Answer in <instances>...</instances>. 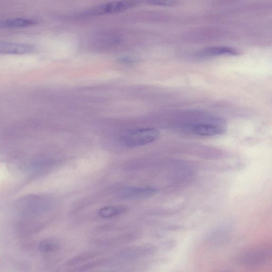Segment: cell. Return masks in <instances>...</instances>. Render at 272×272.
I'll list each match as a JSON object with an SVG mask.
<instances>
[{
	"mask_svg": "<svg viewBox=\"0 0 272 272\" xmlns=\"http://www.w3.org/2000/svg\"><path fill=\"white\" fill-rule=\"evenodd\" d=\"M160 135V132L155 129H138L124 135L121 138V142L126 147L134 148L154 142Z\"/></svg>",
	"mask_w": 272,
	"mask_h": 272,
	"instance_id": "obj_1",
	"label": "cell"
},
{
	"mask_svg": "<svg viewBox=\"0 0 272 272\" xmlns=\"http://www.w3.org/2000/svg\"><path fill=\"white\" fill-rule=\"evenodd\" d=\"M139 3V0H121L99 6L90 10L88 14L91 15L118 14L135 7Z\"/></svg>",
	"mask_w": 272,
	"mask_h": 272,
	"instance_id": "obj_2",
	"label": "cell"
},
{
	"mask_svg": "<svg viewBox=\"0 0 272 272\" xmlns=\"http://www.w3.org/2000/svg\"><path fill=\"white\" fill-rule=\"evenodd\" d=\"M225 130V122L217 118L209 122L198 123L192 128V131L195 135L205 137L220 135L224 134Z\"/></svg>",
	"mask_w": 272,
	"mask_h": 272,
	"instance_id": "obj_3",
	"label": "cell"
},
{
	"mask_svg": "<svg viewBox=\"0 0 272 272\" xmlns=\"http://www.w3.org/2000/svg\"><path fill=\"white\" fill-rule=\"evenodd\" d=\"M19 209L25 215H36L42 213L46 209V204L41 197L29 196L20 201Z\"/></svg>",
	"mask_w": 272,
	"mask_h": 272,
	"instance_id": "obj_4",
	"label": "cell"
},
{
	"mask_svg": "<svg viewBox=\"0 0 272 272\" xmlns=\"http://www.w3.org/2000/svg\"><path fill=\"white\" fill-rule=\"evenodd\" d=\"M35 50V46L30 43L19 42L0 43V55H28L32 54Z\"/></svg>",
	"mask_w": 272,
	"mask_h": 272,
	"instance_id": "obj_5",
	"label": "cell"
},
{
	"mask_svg": "<svg viewBox=\"0 0 272 272\" xmlns=\"http://www.w3.org/2000/svg\"><path fill=\"white\" fill-rule=\"evenodd\" d=\"M270 257L269 251L262 248L254 249L242 255V263L246 266L256 267L266 263Z\"/></svg>",
	"mask_w": 272,
	"mask_h": 272,
	"instance_id": "obj_6",
	"label": "cell"
},
{
	"mask_svg": "<svg viewBox=\"0 0 272 272\" xmlns=\"http://www.w3.org/2000/svg\"><path fill=\"white\" fill-rule=\"evenodd\" d=\"M157 189L152 187H132L121 192V196L128 198L148 197L155 195Z\"/></svg>",
	"mask_w": 272,
	"mask_h": 272,
	"instance_id": "obj_7",
	"label": "cell"
},
{
	"mask_svg": "<svg viewBox=\"0 0 272 272\" xmlns=\"http://www.w3.org/2000/svg\"><path fill=\"white\" fill-rule=\"evenodd\" d=\"M37 24L34 19L25 18H12L1 22L0 26L4 29H15L31 27Z\"/></svg>",
	"mask_w": 272,
	"mask_h": 272,
	"instance_id": "obj_8",
	"label": "cell"
},
{
	"mask_svg": "<svg viewBox=\"0 0 272 272\" xmlns=\"http://www.w3.org/2000/svg\"><path fill=\"white\" fill-rule=\"evenodd\" d=\"M238 52L228 47H214L206 49L198 55L199 58L207 59L221 56H237Z\"/></svg>",
	"mask_w": 272,
	"mask_h": 272,
	"instance_id": "obj_9",
	"label": "cell"
},
{
	"mask_svg": "<svg viewBox=\"0 0 272 272\" xmlns=\"http://www.w3.org/2000/svg\"><path fill=\"white\" fill-rule=\"evenodd\" d=\"M127 209V207L123 205H119L117 207L110 206V207H106L99 210L98 215L104 218H111L124 213Z\"/></svg>",
	"mask_w": 272,
	"mask_h": 272,
	"instance_id": "obj_10",
	"label": "cell"
},
{
	"mask_svg": "<svg viewBox=\"0 0 272 272\" xmlns=\"http://www.w3.org/2000/svg\"><path fill=\"white\" fill-rule=\"evenodd\" d=\"M59 248V243L55 240L48 239L43 241L39 245V250L43 254L52 253Z\"/></svg>",
	"mask_w": 272,
	"mask_h": 272,
	"instance_id": "obj_11",
	"label": "cell"
},
{
	"mask_svg": "<svg viewBox=\"0 0 272 272\" xmlns=\"http://www.w3.org/2000/svg\"><path fill=\"white\" fill-rule=\"evenodd\" d=\"M148 3L151 5L170 6L176 4V0H148Z\"/></svg>",
	"mask_w": 272,
	"mask_h": 272,
	"instance_id": "obj_12",
	"label": "cell"
},
{
	"mask_svg": "<svg viewBox=\"0 0 272 272\" xmlns=\"http://www.w3.org/2000/svg\"><path fill=\"white\" fill-rule=\"evenodd\" d=\"M136 61V59L131 57H123L120 59V62L124 64L133 63Z\"/></svg>",
	"mask_w": 272,
	"mask_h": 272,
	"instance_id": "obj_13",
	"label": "cell"
}]
</instances>
